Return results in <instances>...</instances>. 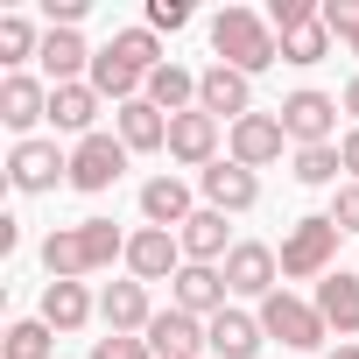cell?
<instances>
[{
	"label": "cell",
	"mask_w": 359,
	"mask_h": 359,
	"mask_svg": "<svg viewBox=\"0 0 359 359\" xmlns=\"http://www.w3.org/2000/svg\"><path fill=\"white\" fill-rule=\"evenodd\" d=\"M113 261H127V233H120L113 219H78V226H57V233L43 240L50 282H85V275L113 268Z\"/></svg>",
	"instance_id": "6da1fadb"
},
{
	"label": "cell",
	"mask_w": 359,
	"mask_h": 359,
	"mask_svg": "<svg viewBox=\"0 0 359 359\" xmlns=\"http://www.w3.org/2000/svg\"><path fill=\"white\" fill-rule=\"evenodd\" d=\"M212 50H219V64H233L240 78H261L268 64H282V36H275L268 15H254V8H219V15H212Z\"/></svg>",
	"instance_id": "7a4b0ae2"
},
{
	"label": "cell",
	"mask_w": 359,
	"mask_h": 359,
	"mask_svg": "<svg viewBox=\"0 0 359 359\" xmlns=\"http://www.w3.org/2000/svg\"><path fill=\"white\" fill-rule=\"evenodd\" d=\"M338 219L331 212H310V219H296L289 226V240H282V275L289 282H310V275H331V261H338Z\"/></svg>",
	"instance_id": "3957f363"
},
{
	"label": "cell",
	"mask_w": 359,
	"mask_h": 359,
	"mask_svg": "<svg viewBox=\"0 0 359 359\" xmlns=\"http://www.w3.org/2000/svg\"><path fill=\"white\" fill-rule=\"evenodd\" d=\"M261 331H268V338H282L289 352H317L331 324L317 317V303H303V296L275 289V296H261Z\"/></svg>",
	"instance_id": "277c9868"
},
{
	"label": "cell",
	"mask_w": 359,
	"mask_h": 359,
	"mask_svg": "<svg viewBox=\"0 0 359 359\" xmlns=\"http://www.w3.org/2000/svg\"><path fill=\"white\" fill-rule=\"evenodd\" d=\"M8 184L22 191V198H43V191H57V184H71V155L57 148V141H15V155H8Z\"/></svg>",
	"instance_id": "5b68a950"
},
{
	"label": "cell",
	"mask_w": 359,
	"mask_h": 359,
	"mask_svg": "<svg viewBox=\"0 0 359 359\" xmlns=\"http://www.w3.org/2000/svg\"><path fill=\"white\" fill-rule=\"evenodd\" d=\"M127 141L120 134H85L78 148H71V191H85V198H99V191H113L120 184V169H127Z\"/></svg>",
	"instance_id": "8992f818"
},
{
	"label": "cell",
	"mask_w": 359,
	"mask_h": 359,
	"mask_svg": "<svg viewBox=\"0 0 359 359\" xmlns=\"http://www.w3.org/2000/svg\"><path fill=\"white\" fill-rule=\"evenodd\" d=\"M275 113H282V127H289L296 148H331V134H338V99H331V92H310V85H303V92H289Z\"/></svg>",
	"instance_id": "52a82bcc"
},
{
	"label": "cell",
	"mask_w": 359,
	"mask_h": 359,
	"mask_svg": "<svg viewBox=\"0 0 359 359\" xmlns=\"http://www.w3.org/2000/svg\"><path fill=\"white\" fill-rule=\"evenodd\" d=\"M141 338H148V352H155V359H205V352H212L205 317L176 310V303H169V310H155V324H148Z\"/></svg>",
	"instance_id": "ba28073f"
},
{
	"label": "cell",
	"mask_w": 359,
	"mask_h": 359,
	"mask_svg": "<svg viewBox=\"0 0 359 359\" xmlns=\"http://www.w3.org/2000/svg\"><path fill=\"white\" fill-rule=\"evenodd\" d=\"M127 275L134 282H176V275H184V240L162 233V226L127 233Z\"/></svg>",
	"instance_id": "9c48e42d"
},
{
	"label": "cell",
	"mask_w": 359,
	"mask_h": 359,
	"mask_svg": "<svg viewBox=\"0 0 359 359\" xmlns=\"http://www.w3.org/2000/svg\"><path fill=\"white\" fill-rule=\"evenodd\" d=\"M233 162L240 169H268V162H282V141H289V127H282V113H247V120H233Z\"/></svg>",
	"instance_id": "30bf717a"
},
{
	"label": "cell",
	"mask_w": 359,
	"mask_h": 359,
	"mask_svg": "<svg viewBox=\"0 0 359 359\" xmlns=\"http://www.w3.org/2000/svg\"><path fill=\"white\" fill-rule=\"evenodd\" d=\"M198 106L212 120H247L254 113V78H240L233 64H212V71H198Z\"/></svg>",
	"instance_id": "8fae6325"
},
{
	"label": "cell",
	"mask_w": 359,
	"mask_h": 359,
	"mask_svg": "<svg viewBox=\"0 0 359 359\" xmlns=\"http://www.w3.org/2000/svg\"><path fill=\"white\" fill-rule=\"evenodd\" d=\"M275 275H282V254L261 247V240H240L226 254V289L233 296H275Z\"/></svg>",
	"instance_id": "7c38bea8"
},
{
	"label": "cell",
	"mask_w": 359,
	"mask_h": 359,
	"mask_svg": "<svg viewBox=\"0 0 359 359\" xmlns=\"http://www.w3.org/2000/svg\"><path fill=\"white\" fill-rule=\"evenodd\" d=\"M198 184H205V205H212V212H254V205H261V176L240 169L233 155L212 162V169H198Z\"/></svg>",
	"instance_id": "4fadbf2b"
},
{
	"label": "cell",
	"mask_w": 359,
	"mask_h": 359,
	"mask_svg": "<svg viewBox=\"0 0 359 359\" xmlns=\"http://www.w3.org/2000/svg\"><path fill=\"white\" fill-rule=\"evenodd\" d=\"M169 155L191 162V169H212V162H219V120H212L205 106L176 113V120H169Z\"/></svg>",
	"instance_id": "5bb4252c"
},
{
	"label": "cell",
	"mask_w": 359,
	"mask_h": 359,
	"mask_svg": "<svg viewBox=\"0 0 359 359\" xmlns=\"http://www.w3.org/2000/svg\"><path fill=\"white\" fill-rule=\"evenodd\" d=\"M0 120H8V127L29 141V127L50 120V85L29 78V71H8V78H0Z\"/></svg>",
	"instance_id": "9a60e30c"
},
{
	"label": "cell",
	"mask_w": 359,
	"mask_h": 359,
	"mask_svg": "<svg viewBox=\"0 0 359 359\" xmlns=\"http://www.w3.org/2000/svg\"><path fill=\"white\" fill-rule=\"evenodd\" d=\"M169 296H176V310H191V317H205V324H212V317L226 310V296H233V289H226V268H198V261H184V275L169 282Z\"/></svg>",
	"instance_id": "2e32d148"
},
{
	"label": "cell",
	"mask_w": 359,
	"mask_h": 359,
	"mask_svg": "<svg viewBox=\"0 0 359 359\" xmlns=\"http://www.w3.org/2000/svg\"><path fill=\"white\" fill-rule=\"evenodd\" d=\"M99 317H106V331H127V338H141L148 324H155V303H148V282H106V296H99Z\"/></svg>",
	"instance_id": "e0dca14e"
},
{
	"label": "cell",
	"mask_w": 359,
	"mask_h": 359,
	"mask_svg": "<svg viewBox=\"0 0 359 359\" xmlns=\"http://www.w3.org/2000/svg\"><path fill=\"white\" fill-rule=\"evenodd\" d=\"M141 219L162 226V233H184L191 226V184L184 176H148L141 184Z\"/></svg>",
	"instance_id": "ac0fdd59"
},
{
	"label": "cell",
	"mask_w": 359,
	"mask_h": 359,
	"mask_svg": "<svg viewBox=\"0 0 359 359\" xmlns=\"http://www.w3.org/2000/svg\"><path fill=\"white\" fill-rule=\"evenodd\" d=\"M92 57H99V50H85L78 29H50V36H43V71H50V85H85V78H92Z\"/></svg>",
	"instance_id": "d6986e66"
},
{
	"label": "cell",
	"mask_w": 359,
	"mask_h": 359,
	"mask_svg": "<svg viewBox=\"0 0 359 359\" xmlns=\"http://www.w3.org/2000/svg\"><path fill=\"white\" fill-rule=\"evenodd\" d=\"M317 317H324L338 338H359V275L331 268V275L317 282Z\"/></svg>",
	"instance_id": "ffe728a7"
},
{
	"label": "cell",
	"mask_w": 359,
	"mask_h": 359,
	"mask_svg": "<svg viewBox=\"0 0 359 359\" xmlns=\"http://www.w3.org/2000/svg\"><path fill=\"white\" fill-rule=\"evenodd\" d=\"M92 120H99L92 78H85V85H50V127H57V134H78V141H85V134H99Z\"/></svg>",
	"instance_id": "44dd1931"
},
{
	"label": "cell",
	"mask_w": 359,
	"mask_h": 359,
	"mask_svg": "<svg viewBox=\"0 0 359 359\" xmlns=\"http://www.w3.org/2000/svg\"><path fill=\"white\" fill-rule=\"evenodd\" d=\"M176 240H184V261H198V268H212V261H226L240 240H226V212H191V226L184 233H176Z\"/></svg>",
	"instance_id": "7402d4cb"
},
{
	"label": "cell",
	"mask_w": 359,
	"mask_h": 359,
	"mask_svg": "<svg viewBox=\"0 0 359 359\" xmlns=\"http://www.w3.org/2000/svg\"><path fill=\"white\" fill-rule=\"evenodd\" d=\"M205 331H212V359H254V352H261V338H268V331H261V317H247V310H219Z\"/></svg>",
	"instance_id": "603a6c76"
},
{
	"label": "cell",
	"mask_w": 359,
	"mask_h": 359,
	"mask_svg": "<svg viewBox=\"0 0 359 359\" xmlns=\"http://www.w3.org/2000/svg\"><path fill=\"white\" fill-rule=\"evenodd\" d=\"M120 141H127L134 155L169 148V113H162V106H148V99H127V106H120Z\"/></svg>",
	"instance_id": "cb8c5ba5"
},
{
	"label": "cell",
	"mask_w": 359,
	"mask_h": 359,
	"mask_svg": "<svg viewBox=\"0 0 359 359\" xmlns=\"http://www.w3.org/2000/svg\"><path fill=\"white\" fill-rule=\"evenodd\" d=\"M92 310H99V303L85 296V282H50V289H43V324H50V331H85Z\"/></svg>",
	"instance_id": "d4e9b609"
},
{
	"label": "cell",
	"mask_w": 359,
	"mask_h": 359,
	"mask_svg": "<svg viewBox=\"0 0 359 359\" xmlns=\"http://www.w3.org/2000/svg\"><path fill=\"white\" fill-rule=\"evenodd\" d=\"M141 99H148V106H162V113L176 120V113H191V106H198V78H191L184 64H162V71L148 78V92H141Z\"/></svg>",
	"instance_id": "484cf974"
},
{
	"label": "cell",
	"mask_w": 359,
	"mask_h": 359,
	"mask_svg": "<svg viewBox=\"0 0 359 359\" xmlns=\"http://www.w3.org/2000/svg\"><path fill=\"white\" fill-rule=\"evenodd\" d=\"M50 352H57V331L43 317H22V324H8V338H0V359H50Z\"/></svg>",
	"instance_id": "4316f807"
},
{
	"label": "cell",
	"mask_w": 359,
	"mask_h": 359,
	"mask_svg": "<svg viewBox=\"0 0 359 359\" xmlns=\"http://www.w3.org/2000/svg\"><path fill=\"white\" fill-rule=\"evenodd\" d=\"M29 57H43L36 22H29V15H0V64H8V71H22Z\"/></svg>",
	"instance_id": "83f0119b"
},
{
	"label": "cell",
	"mask_w": 359,
	"mask_h": 359,
	"mask_svg": "<svg viewBox=\"0 0 359 359\" xmlns=\"http://www.w3.org/2000/svg\"><path fill=\"white\" fill-rule=\"evenodd\" d=\"M106 50H113V57H127V64H134L141 78H155V71L169 64V57H162V43H155V29H120V36H113Z\"/></svg>",
	"instance_id": "f1b7e54d"
},
{
	"label": "cell",
	"mask_w": 359,
	"mask_h": 359,
	"mask_svg": "<svg viewBox=\"0 0 359 359\" xmlns=\"http://www.w3.org/2000/svg\"><path fill=\"white\" fill-rule=\"evenodd\" d=\"M324 57H331V29H324V8H317V22L282 36V64H324Z\"/></svg>",
	"instance_id": "f546056e"
},
{
	"label": "cell",
	"mask_w": 359,
	"mask_h": 359,
	"mask_svg": "<svg viewBox=\"0 0 359 359\" xmlns=\"http://www.w3.org/2000/svg\"><path fill=\"white\" fill-rule=\"evenodd\" d=\"M338 169H345V155H338V141L331 148H296V184H310V191H324V184H338Z\"/></svg>",
	"instance_id": "4dcf8cb0"
},
{
	"label": "cell",
	"mask_w": 359,
	"mask_h": 359,
	"mask_svg": "<svg viewBox=\"0 0 359 359\" xmlns=\"http://www.w3.org/2000/svg\"><path fill=\"white\" fill-rule=\"evenodd\" d=\"M324 29H331V43H345L359 57V0H324Z\"/></svg>",
	"instance_id": "1f68e13d"
},
{
	"label": "cell",
	"mask_w": 359,
	"mask_h": 359,
	"mask_svg": "<svg viewBox=\"0 0 359 359\" xmlns=\"http://www.w3.org/2000/svg\"><path fill=\"white\" fill-rule=\"evenodd\" d=\"M317 8H324V0H268V29L275 36H296L303 22H317Z\"/></svg>",
	"instance_id": "d6a6232c"
},
{
	"label": "cell",
	"mask_w": 359,
	"mask_h": 359,
	"mask_svg": "<svg viewBox=\"0 0 359 359\" xmlns=\"http://www.w3.org/2000/svg\"><path fill=\"white\" fill-rule=\"evenodd\" d=\"M92 359H155V352H148V338H127V331H106V338L92 345Z\"/></svg>",
	"instance_id": "836d02e7"
},
{
	"label": "cell",
	"mask_w": 359,
	"mask_h": 359,
	"mask_svg": "<svg viewBox=\"0 0 359 359\" xmlns=\"http://www.w3.org/2000/svg\"><path fill=\"white\" fill-rule=\"evenodd\" d=\"M148 29H191V0H148Z\"/></svg>",
	"instance_id": "e575fe53"
},
{
	"label": "cell",
	"mask_w": 359,
	"mask_h": 359,
	"mask_svg": "<svg viewBox=\"0 0 359 359\" xmlns=\"http://www.w3.org/2000/svg\"><path fill=\"white\" fill-rule=\"evenodd\" d=\"M331 219H338V233H359V184H338V198H331Z\"/></svg>",
	"instance_id": "d590c367"
},
{
	"label": "cell",
	"mask_w": 359,
	"mask_h": 359,
	"mask_svg": "<svg viewBox=\"0 0 359 359\" xmlns=\"http://www.w3.org/2000/svg\"><path fill=\"white\" fill-rule=\"evenodd\" d=\"M43 15H50V29H78L92 15V0H43Z\"/></svg>",
	"instance_id": "8d00e7d4"
},
{
	"label": "cell",
	"mask_w": 359,
	"mask_h": 359,
	"mask_svg": "<svg viewBox=\"0 0 359 359\" xmlns=\"http://www.w3.org/2000/svg\"><path fill=\"white\" fill-rule=\"evenodd\" d=\"M338 155H345V184H359V127L338 141Z\"/></svg>",
	"instance_id": "74e56055"
},
{
	"label": "cell",
	"mask_w": 359,
	"mask_h": 359,
	"mask_svg": "<svg viewBox=\"0 0 359 359\" xmlns=\"http://www.w3.org/2000/svg\"><path fill=\"white\" fill-rule=\"evenodd\" d=\"M338 106H345V113H352V120H359V71H352V78H345V92H338Z\"/></svg>",
	"instance_id": "f35d334b"
},
{
	"label": "cell",
	"mask_w": 359,
	"mask_h": 359,
	"mask_svg": "<svg viewBox=\"0 0 359 359\" xmlns=\"http://www.w3.org/2000/svg\"><path fill=\"white\" fill-rule=\"evenodd\" d=\"M324 359H359V345H352V338H338V352H324Z\"/></svg>",
	"instance_id": "ab89813d"
}]
</instances>
